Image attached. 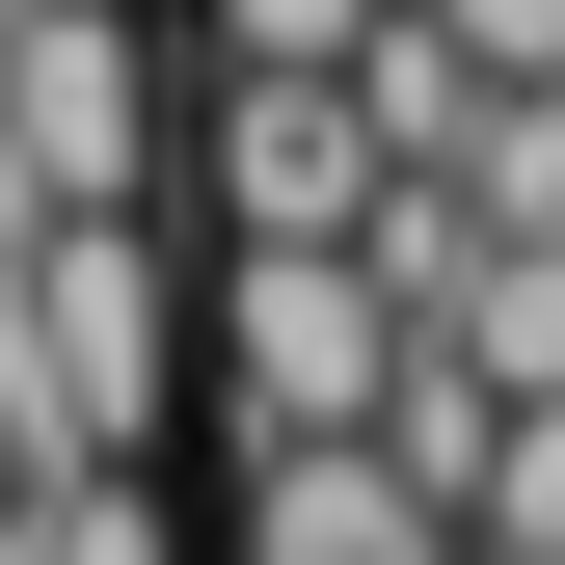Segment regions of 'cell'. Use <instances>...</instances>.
<instances>
[{"instance_id": "6da1fadb", "label": "cell", "mask_w": 565, "mask_h": 565, "mask_svg": "<svg viewBox=\"0 0 565 565\" xmlns=\"http://www.w3.org/2000/svg\"><path fill=\"white\" fill-rule=\"evenodd\" d=\"M0 377H28V458H162V404H189L162 189H108V216H28V243H0Z\"/></svg>"}, {"instance_id": "7a4b0ae2", "label": "cell", "mask_w": 565, "mask_h": 565, "mask_svg": "<svg viewBox=\"0 0 565 565\" xmlns=\"http://www.w3.org/2000/svg\"><path fill=\"white\" fill-rule=\"evenodd\" d=\"M189 350H216V404H243V431H377L431 323L377 297V243H216V297H189Z\"/></svg>"}, {"instance_id": "3957f363", "label": "cell", "mask_w": 565, "mask_h": 565, "mask_svg": "<svg viewBox=\"0 0 565 565\" xmlns=\"http://www.w3.org/2000/svg\"><path fill=\"white\" fill-rule=\"evenodd\" d=\"M0 162H28V216L162 189V28L135 0H0Z\"/></svg>"}, {"instance_id": "277c9868", "label": "cell", "mask_w": 565, "mask_h": 565, "mask_svg": "<svg viewBox=\"0 0 565 565\" xmlns=\"http://www.w3.org/2000/svg\"><path fill=\"white\" fill-rule=\"evenodd\" d=\"M189 189H216V243H350V216H377V108H350V82H297V54H216Z\"/></svg>"}, {"instance_id": "5b68a950", "label": "cell", "mask_w": 565, "mask_h": 565, "mask_svg": "<svg viewBox=\"0 0 565 565\" xmlns=\"http://www.w3.org/2000/svg\"><path fill=\"white\" fill-rule=\"evenodd\" d=\"M243 565H458V484L404 431H243Z\"/></svg>"}, {"instance_id": "8992f818", "label": "cell", "mask_w": 565, "mask_h": 565, "mask_svg": "<svg viewBox=\"0 0 565 565\" xmlns=\"http://www.w3.org/2000/svg\"><path fill=\"white\" fill-rule=\"evenodd\" d=\"M0 565H189V512H162V458H28L0 484Z\"/></svg>"}, {"instance_id": "52a82bcc", "label": "cell", "mask_w": 565, "mask_h": 565, "mask_svg": "<svg viewBox=\"0 0 565 565\" xmlns=\"http://www.w3.org/2000/svg\"><path fill=\"white\" fill-rule=\"evenodd\" d=\"M350 108H377V162H458V135H484V54L431 28V0H377V28H350Z\"/></svg>"}, {"instance_id": "ba28073f", "label": "cell", "mask_w": 565, "mask_h": 565, "mask_svg": "<svg viewBox=\"0 0 565 565\" xmlns=\"http://www.w3.org/2000/svg\"><path fill=\"white\" fill-rule=\"evenodd\" d=\"M458 539H565V377H484V431H458Z\"/></svg>"}, {"instance_id": "9c48e42d", "label": "cell", "mask_w": 565, "mask_h": 565, "mask_svg": "<svg viewBox=\"0 0 565 565\" xmlns=\"http://www.w3.org/2000/svg\"><path fill=\"white\" fill-rule=\"evenodd\" d=\"M431 350H484V377H565V243H512V216H484V243H458V297H431Z\"/></svg>"}, {"instance_id": "30bf717a", "label": "cell", "mask_w": 565, "mask_h": 565, "mask_svg": "<svg viewBox=\"0 0 565 565\" xmlns=\"http://www.w3.org/2000/svg\"><path fill=\"white\" fill-rule=\"evenodd\" d=\"M189 28H216V54H297V82H350V28H377V0H189Z\"/></svg>"}, {"instance_id": "8fae6325", "label": "cell", "mask_w": 565, "mask_h": 565, "mask_svg": "<svg viewBox=\"0 0 565 565\" xmlns=\"http://www.w3.org/2000/svg\"><path fill=\"white\" fill-rule=\"evenodd\" d=\"M0 484H28V377H0Z\"/></svg>"}, {"instance_id": "7c38bea8", "label": "cell", "mask_w": 565, "mask_h": 565, "mask_svg": "<svg viewBox=\"0 0 565 565\" xmlns=\"http://www.w3.org/2000/svg\"><path fill=\"white\" fill-rule=\"evenodd\" d=\"M458 565H565V539H458Z\"/></svg>"}]
</instances>
